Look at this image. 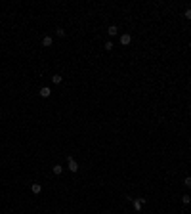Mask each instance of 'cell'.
<instances>
[{
	"label": "cell",
	"mask_w": 191,
	"mask_h": 214,
	"mask_svg": "<svg viewBox=\"0 0 191 214\" xmlns=\"http://www.w3.org/2000/svg\"><path fill=\"white\" fill-rule=\"evenodd\" d=\"M67 166H69V170L71 172H78V163H76L73 157H69L67 159Z\"/></svg>",
	"instance_id": "cell-1"
},
{
	"label": "cell",
	"mask_w": 191,
	"mask_h": 214,
	"mask_svg": "<svg viewBox=\"0 0 191 214\" xmlns=\"http://www.w3.org/2000/svg\"><path fill=\"white\" fill-rule=\"evenodd\" d=\"M143 205H145V199H134V210L136 212H140Z\"/></svg>",
	"instance_id": "cell-2"
},
{
	"label": "cell",
	"mask_w": 191,
	"mask_h": 214,
	"mask_svg": "<svg viewBox=\"0 0 191 214\" xmlns=\"http://www.w3.org/2000/svg\"><path fill=\"white\" fill-rule=\"evenodd\" d=\"M130 42H132V35H128V33H124V35L121 37V44H122V46H128Z\"/></svg>",
	"instance_id": "cell-3"
},
{
	"label": "cell",
	"mask_w": 191,
	"mask_h": 214,
	"mask_svg": "<svg viewBox=\"0 0 191 214\" xmlns=\"http://www.w3.org/2000/svg\"><path fill=\"white\" fill-rule=\"evenodd\" d=\"M52 44H54V38H52L50 35H46V37L42 38V46H46V48H50Z\"/></svg>",
	"instance_id": "cell-4"
},
{
	"label": "cell",
	"mask_w": 191,
	"mask_h": 214,
	"mask_svg": "<svg viewBox=\"0 0 191 214\" xmlns=\"http://www.w3.org/2000/svg\"><path fill=\"white\" fill-rule=\"evenodd\" d=\"M31 191L34 193V195H40V193H42V185H40V183H32V185H31Z\"/></svg>",
	"instance_id": "cell-5"
},
{
	"label": "cell",
	"mask_w": 191,
	"mask_h": 214,
	"mask_svg": "<svg viewBox=\"0 0 191 214\" xmlns=\"http://www.w3.org/2000/svg\"><path fill=\"white\" fill-rule=\"evenodd\" d=\"M50 94H52L50 86H42V88H40V96H42V98H50Z\"/></svg>",
	"instance_id": "cell-6"
},
{
	"label": "cell",
	"mask_w": 191,
	"mask_h": 214,
	"mask_svg": "<svg viewBox=\"0 0 191 214\" xmlns=\"http://www.w3.org/2000/svg\"><path fill=\"white\" fill-rule=\"evenodd\" d=\"M52 170H54V174H56V176H59V174L63 172V166H61V164H54Z\"/></svg>",
	"instance_id": "cell-7"
},
{
	"label": "cell",
	"mask_w": 191,
	"mask_h": 214,
	"mask_svg": "<svg viewBox=\"0 0 191 214\" xmlns=\"http://www.w3.org/2000/svg\"><path fill=\"white\" fill-rule=\"evenodd\" d=\"M107 33H109V37H115V35L119 33V29H117V27H115V25H111V27H109V29H107Z\"/></svg>",
	"instance_id": "cell-8"
},
{
	"label": "cell",
	"mask_w": 191,
	"mask_h": 214,
	"mask_svg": "<svg viewBox=\"0 0 191 214\" xmlns=\"http://www.w3.org/2000/svg\"><path fill=\"white\" fill-rule=\"evenodd\" d=\"M52 82L54 84H61V75H54L52 76Z\"/></svg>",
	"instance_id": "cell-9"
},
{
	"label": "cell",
	"mask_w": 191,
	"mask_h": 214,
	"mask_svg": "<svg viewBox=\"0 0 191 214\" xmlns=\"http://www.w3.org/2000/svg\"><path fill=\"white\" fill-rule=\"evenodd\" d=\"M182 203H184V205H189V203H191V197H189V195H184V197H182Z\"/></svg>",
	"instance_id": "cell-10"
},
{
	"label": "cell",
	"mask_w": 191,
	"mask_h": 214,
	"mask_svg": "<svg viewBox=\"0 0 191 214\" xmlns=\"http://www.w3.org/2000/svg\"><path fill=\"white\" fill-rule=\"evenodd\" d=\"M56 35H57V37H65V31L61 29V27H57V29H56Z\"/></svg>",
	"instance_id": "cell-11"
},
{
	"label": "cell",
	"mask_w": 191,
	"mask_h": 214,
	"mask_svg": "<svg viewBox=\"0 0 191 214\" xmlns=\"http://www.w3.org/2000/svg\"><path fill=\"white\" fill-rule=\"evenodd\" d=\"M184 185H185V187H191V176H187L184 180Z\"/></svg>",
	"instance_id": "cell-12"
},
{
	"label": "cell",
	"mask_w": 191,
	"mask_h": 214,
	"mask_svg": "<svg viewBox=\"0 0 191 214\" xmlns=\"http://www.w3.org/2000/svg\"><path fill=\"white\" fill-rule=\"evenodd\" d=\"M184 15H185V17H187V19L191 21V8H187V10H185V13H184Z\"/></svg>",
	"instance_id": "cell-13"
},
{
	"label": "cell",
	"mask_w": 191,
	"mask_h": 214,
	"mask_svg": "<svg viewBox=\"0 0 191 214\" xmlns=\"http://www.w3.org/2000/svg\"><path fill=\"white\" fill-rule=\"evenodd\" d=\"M105 50H113V42H111V40L105 42Z\"/></svg>",
	"instance_id": "cell-14"
}]
</instances>
